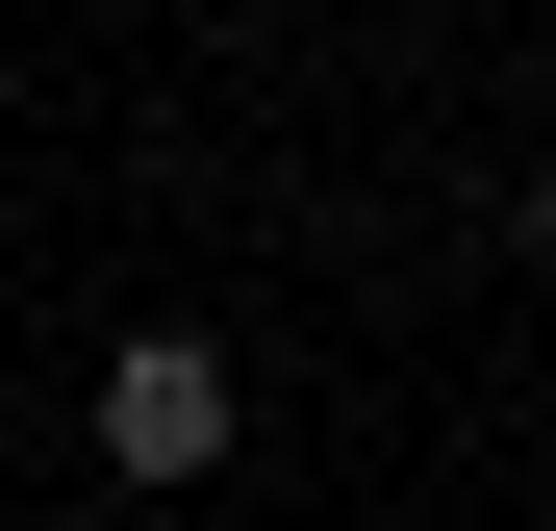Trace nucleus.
I'll return each instance as SVG.
<instances>
[{
  "label": "nucleus",
  "instance_id": "obj_2",
  "mask_svg": "<svg viewBox=\"0 0 556 531\" xmlns=\"http://www.w3.org/2000/svg\"><path fill=\"white\" fill-rule=\"evenodd\" d=\"M531 253H556V152H531Z\"/></svg>",
  "mask_w": 556,
  "mask_h": 531
},
{
  "label": "nucleus",
  "instance_id": "obj_1",
  "mask_svg": "<svg viewBox=\"0 0 556 531\" xmlns=\"http://www.w3.org/2000/svg\"><path fill=\"white\" fill-rule=\"evenodd\" d=\"M228 430H253L228 329H127V354H102V481H203Z\"/></svg>",
  "mask_w": 556,
  "mask_h": 531
}]
</instances>
